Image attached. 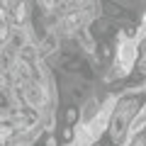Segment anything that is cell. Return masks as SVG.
<instances>
[{
  "label": "cell",
  "mask_w": 146,
  "mask_h": 146,
  "mask_svg": "<svg viewBox=\"0 0 146 146\" xmlns=\"http://www.w3.org/2000/svg\"><path fill=\"white\" fill-rule=\"evenodd\" d=\"M85 17H88V10H73V12H68V15L63 17V29H66V32H78V29H83Z\"/></svg>",
  "instance_id": "7a4b0ae2"
},
{
  "label": "cell",
  "mask_w": 146,
  "mask_h": 146,
  "mask_svg": "<svg viewBox=\"0 0 146 146\" xmlns=\"http://www.w3.org/2000/svg\"><path fill=\"white\" fill-rule=\"evenodd\" d=\"M146 78V39L139 46V56H136V71H134V80Z\"/></svg>",
  "instance_id": "277c9868"
},
{
  "label": "cell",
  "mask_w": 146,
  "mask_h": 146,
  "mask_svg": "<svg viewBox=\"0 0 146 146\" xmlns=\"http://www.w3.org/2000/svg\"><path fill=\"white\" fill-rule=\"evenodd\" d=\"M25 95H27V102L32 105V107H42L44 105V90L39 88L36 83H27V88H25Z\"/></svg>",
  "instance_id": "3957f363"
},
{
  "label": "cell",
  "mask_w": 146,
  "mask_h": 146,
  "mask_svg": "<svg viewBox=\"0 0 146 146\" xmlns=\"http://www.w3.org/2000/svg\"><path fill=\"white\" fill-rule=\"evenodd\" d=\"M78 39H80V46H83V49H88V51H95L93 34H88L85 29H78Z\"/></svg>",
  "instance_id": "8992f818"
},
{
  "label": "cell",
  "mask_w": 146,
  "mask_h": 146,
  "mask_svg": "<svg viewBox=\"0 0 146 146\" xmlns=\"http://www.w3.org/2000/svg\"><path fill=\"white\" fill-rule=\"evenodd\" d=\"M141 102H144V95H134V98H124L119 100L117 110L112 112V124H110V136H112V144H119L124 139L127 129L131 124V117L139 112Z\"/></svg>",
  "instance_id": "6da1fadb"
},
{
  "label": "cell",
  "mask_w": 146,
  "mask_h": 146,
  "mask_svg": "<svg viewBox=\"0 0 146 146\" xmlns=\"http://www.w3.org/2000/svg\"><path fill=\"white\" fill-rule=\"evenodd\" d=\"M61 141H73V129H71V124H66L61 129Z\"/></svg>",
  "instance_id": "30bf717a"
},
{
  "label": "cell",
  "mask_w": 146,
  "mask_h": 146,
  "mask_svg": "<svg viewBox=\"0 0 146 146\" xmlns=\"http://www.w3.org/2000/svg\"><path fill=\"white\" fill-rule=\"evenodd\" d=\"M76 119H78V110H76V107H66V112H63V122L73 127Z\"/></svg>",
  "instance_id": "52a82bcc"
},
{
  "label": "cell",
  "mask_w": 146,
  "mask_h": 146,
  "mask_svg": "<svg viewBox=\"0 0 146 146\" xmlns=\"http://www.w3.org/2000/svg\"><path fill=\"white\" fill-rule=\"evenodd\" d=\"M12 134V127L10 124H0V146L7 144V136Z\"/></svg>",
  "instance_id": "ba28073f"
},
{
  "label": "cell",
  "mask_w": 146,
  "mask_h": 146,
  "mask_svg": "<svg viewBox=\"0 0 146 146\" xmlns=\"http://www.w3.org/2000/svg\"><path fill=\"white\" fill-rule=\"evenodd\" d=\"M44 49H46V51H54V49H56V36H54V34L44 36Z\"/></svg>",
  "instance_id": "9c48e42d"
},
{
  "label": "cell",
  "mask_w": 146,
  "mask_h": 146,
  "mask_svg": "<svg viewBox=\"0 0 146 146\" xmlns=\"http://www.w3.org/2000/svg\"><path fill=\"white\" fill-rule=\"evenodd\" d=\"M144 134H146V129H144Z\"/></svg>",
  "instance_id": "8fae6325"
},
{
  "label": "cell",
  "mask_w": 146,
  "mask_h": 146,
  "mask_svg": "<svg viewBox=\"0 0 146 146\" xmlns=\"http://www.w3.org/2000/svg\"><path fill=\"white\" fill-rule=\"evenodd\" d=\"M20 61L22 63H34L36 61V49L29 46V44H22L20 46Z\"/></svg>",
  "instance_id": "5b68a950"
}]
</instances>
